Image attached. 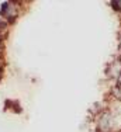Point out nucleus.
<instances>
[{
    "instance_id": "f257e3e1",
    "label": "nucleus",
    "mask_w": 121,
    "mask_h": 132,
    "mask_svg": "<svg viewBox=\"0 0 121 132\" xmlns=\"http://www.w3.org/2000/svg\"><path fill=\"white\" fill-rule=\"evenodd\" d=\"M0 15L4 18H7L9 23H13V21L17 18V10H16V4L10 2H3L2 7H0Z\"/></svg>"
},
{
    "instance_id": "f03ea898",
    "label": "nucleus",
    "mask_w": 121,
    "mask_h": 132,
    "mask_svg": "<svg viewBox=\"0 0 121 132\" xmlns=\"http://www.w3.org/2000/svg\"><path fill=\"white\" fill-rule=\"evenodd\" d=\"M11 108H13V111H14L16 114H20V112L23 111V108L20 107V103L18 101H11Z\"/></svg>"
}]
</instances>
